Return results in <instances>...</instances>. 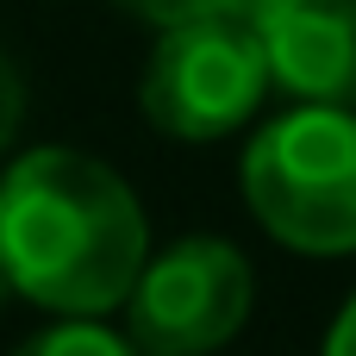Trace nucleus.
Listing matches in <instances>:
<instances>
[{
    "label": "nucleus",
    "mask_w": 356,
    "mask_h": 356,
    "mask_svg": "<svg viewBox=\"0 0 356 356\" xmlns=\"http://www.w3.org/2000/svg\"><path fill=\"white\" fill-rule=\"evenodd\" d=\"M19 125H25V75H19L13 56L0 50V150L19 138Z\"/></svg>",
    "instance_id": "nucleus-8"
},
{
    "label": "nucleus",
    "mask_w": 356,
    "mask_h": 356,
    "mask_svg": "<svg viewBox=\"0 0 356 356\" xmlns=\"http://www.w3.org/2000/svg\"><path fill=\"white\" fill-rule=\"evenodd\" d=\"M263 44L269 88L356 113V0H232Z\"/></svg>",
    "instance_id": "nucleus-5"
},
{
    "label": "nucleus",
    "mask_w": 356,
    "mask_h": 356,
    "mask_svg": "<svg viewBox=\"0 0 356 356\" xmlns=\"http://www.w3.org/2000/svg\"><path fill=\"white\" fill-rule=\"evenodd\" d=\"M269 100V63L257 44V25L225 6L188 25H169L144 63L138 106L163 138L213 144L244 131Z\"/></svg>",
    "instance_id": "nucleus-3"
},
{
    "label": "nucleus",
    "mask_w": 356,
    "mask_h": 356,
    "mask_svg": "<svg viewBox=\"0 0 356 356\" xmlns=\"http://www.w3.org/2000/svg\"><path fill=\"white\" fill-rule=\"evenodd\" d=\"M257 307V269L232 238L194 232L169 250H150L131 294V350L138 356H213L225 350Z\"/></svg>",
    "instance_id": "nucleus-4"
},
{
    "label": "nucleus",
    "mask_w": 356,
    "mask_h": 356,
    "mask_svg": "<svg viewBox=\"0 0 356 356\" xmlns=\"http://www.w3.org/2000/svg\"><path fill=\"white\" fill-rule=\"evenodd\" d=\"M6 300H13V288H6V275H0V307H6Z\"/></svg>",
    "instance_id": "nucleus-10"
},
{
    "label": "nucleus",
    "mask_w": 356,
    "mask_h": 356,
    "mask_svg": "<svg viewBox=\"0 0 356 356\" xmlns=\"http://www.w3.org/2000/svg\"><path fill=\"white\" fill-rule=\"evenodd\" d=\"M325 356H356V294L338 307V319L325 332Z\"/></svg>",
    "instance_id": "nucleus-9"
},
{
    "label": "nucleus",
    "mask_w": 356,
    "mask_h": 356,
    "mask_svg": "<svg viewBox=\"0 0 356 356\" xmlns=\"http://www.w3.org/2000/svg\"><path fill=\"white\" fill-rule=\"evenodd\" d=\"M250 219L294 257H356V113L294 100L244 144Z\"/></svg>",
    "instance_id": "nucleus-2"
},
{
    "label": "nucleus",
    "mask_w": 356,
    "mask_h": 356,
    "mask_svg": "<svg viewBox=\"0 0 356 356\" xmlns=\"http://www.w3.org/2000/svg\"><path fill=\"white\" fill-rule=\"evenodd\" d=\"M150 257V219L131 181L75 150L38 144L0 169V275L56 319H106L125 307Z\"/></svg>",
    "instance_id": "nucleus-1"
},
{
    "label": "nucleus",
    "mask_w": 356,
    "mask_h": 356,
    "mask_svg": "<svg viewBox=\"0 0 356 356\" xmlns=\"http://www.w3.org/2000/svg\"><path fill=\"white\" fill-rule=\"evenodd\" d=\"M13 356H138V350H131V338L106 332L100 319H56V325L31 332Z\"/></svg>",
    "instance_id": "nucleus-6"
},
{
    "label": "nucleus",
    "mask_w": 356,
    "mask_h": 356,
    "mask_svg": "<svg viewBox=\"0 0 356 356\" xmlns=\"http://www.w3.org/2000/svg\"><path fill=\"white\" fill-rule=\"evenodd\" d=\"M131 19H144V25H156V31H169V25H188V19H207V13H225L232 0H119Z\"/></svg>",
    "instance_id": "nucleus-7"
}]
</instances>
